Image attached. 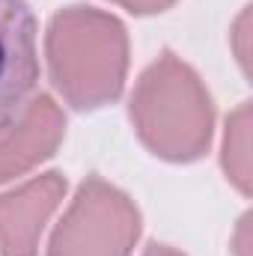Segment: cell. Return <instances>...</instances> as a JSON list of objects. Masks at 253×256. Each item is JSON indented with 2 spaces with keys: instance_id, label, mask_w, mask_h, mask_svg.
Masks as SVG:
<instances>
[{
  "instance_id": "277c9868",
  "label": "cell",
  "mask_w": 253,
  "mask_h": 256,
  "mask_svg": "<svg viewBox=\"0 0 253 256\" xmlns=\"http://www.w3.org/2000/svg\"><path fill=\"white\" fill-rule=\"evenodd\" d=\"M36 15L27 0H0V134L12 126L39 84Z\"/></svg>"
},
{
  "instance_id": "6da1fadb",
  "label": "cell",
  "mask_w": 253,
  "mask_h": 256,
  "mask_svg": "<svg viewBox=\"0 0 253 256\" xmlns=\"http://www.w3.org/2000/svg\"><path fill=\"white\" fill-rule=\"evenodd\" d=\"M45 57L51 84L66 104L74 110L108 108L126 90V24L92 6H66L48 24Z\"/></svg>"
},
{
  "instance_id": "30bf717a",
  "label": "cell",
  "mask_w": 253,
  "mask_h": 256,
  "mask_svg": "<svg viewBox=\"0 0 253 256\" xmlns=\"http://www.w3.org/2000/svg\"><path fill=\"white\" fill-rule=\"evenodd\" d=\"M248 224H250V214H244L242 218V224H238V236H236V250H238V256H248Z\"/></svg>"
},
{
  "instance_id": "9c48e42d",
  "label": "cell",
  "mask_w": 253,
  "mask_h": 256,
  "mask_svg": "<svg viewBox=\"0 0 253 256\" xmlns=\"http://www.w3.org/2000/svg\"><path fill=\"white\" fill-rule=\"evenodd\" d=\"M248 27H250V12L244 9V12H242V18H238V24H236V33H232L236 57H238V63H242L244 72H248Z\"/></svg>"
},
{
  "instance_id": "3957f363",
  "label": "cell",
  "mask_w": 253,
  "mask_h": 256,
  "mask_svg": "<svg viewBox=\"0 0 253 256\" xmlns=\"http://www.w3.org/2000/svg\"><path fill=\"white\" fill-rule=\"evenodd\" d=\"M140 230L134 200L102 176H86L48 238V256H131Z\"/></svg>"
},
{
  "instance_id": "8992f818",
  "label": "cell",
  "mask_w": 253,
  "mask_h": 256,
  "mask_svg": "<svg viewBox=\"0 0 253 256\" xmlns=\"http://www.w3.org/2000/svg\"><path fill=\"white\" fill-rule=\"evenodd\" d=\"M66 137V116L51 96H33L21 116L0 134V185L48 161Z\"/></svg>"
},
{
  "instance_id": "52a82bcc",
  "label": "cell",
  "mask_w": 253,
  "mask_h": 256,
  "mask_svg": "<svg viewBox=\"0 0 253 256\" xmlns=\"http://www.w3.org/2000/svg\"><path fill=\"white\" fill-rule=\"evenodd\" d=\"M220 164L236 191L250 196V102H242L226 116Z\"/></svg>"
},
{
  "instance_id": "ba28073f",
  "label": "cell",
  "mask_w": 253,
  "mask_h": 256,
  "mask_svg": "<svg viewBox=\"0 0 253 256\" xmlns=\"http://www.w3.org/2000/svg\"><path fill=\"white\" fill-rule=\"evenodd\" d=\"M110 3L128 9L131 15H158V12H167L176 0H110Z\"/></svg>"
},
{
  "instance_id": "5b68a950",
  "label": "cell",
  "mask_w": 253,
  "mask_h": 256,
  "mask_svg": "<svg viewBox=\"0 0 253 256\" xmlns=\"http://www.w3.org/2000/svg\"><path fill=\"white\" fill-rule=\"evenodd\" d=\"M66 196V176L39 173L15 191L0 194V256H36L45 224Z\"/></svg>"
},
{
  "instance_id": "7a4b0ae2",
  "label": "cell",
  "mask_w": 253,
  "mask_h": 256,
  "mask_svg": "<svg viewBox=\"0 0 253 256\" xmlns=\"http://www.w3.org/2000/svg\"><path fill=\"white\" fill-rule=\"evenodd\" d=\"M128 116L140 143L164 161L190 164L212 146L214 102L202 78L173 51H164L137 78Z\"/></svg>"
},
{
  "instance_id": "8fae6325",
  "label": "cell",
  "mask_w": 253,
  "mask_h": 256,
  "mask_svg": "<svg viewBox=\"0 0 253 256\" xmlns=\"http://www.w3.org/2000/svg\"><path fill=\"white\" fill-rule=\"evenodd\" d=\"M143 256H185V254L173 250L170 244H158V242H152V244H146V250H143Z\"/></svg>"
}]
</instances>
